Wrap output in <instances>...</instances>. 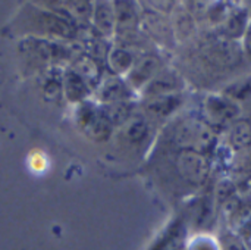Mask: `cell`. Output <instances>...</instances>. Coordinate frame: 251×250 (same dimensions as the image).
Listing matches in <instances>:
<instances>
[{"mask_svg": "<svg viewBox=\"0 0 251 250\" xmlns=\"http://www.w3.org/2000/svg\"><path fill=\"white\" fill-rule=\"evenodd\" d=\"M179 105V97L175 94L169 96H160V97H153L147 103V111L154 115V116H166L172 113Z\"/></svg>", "mask_w": 251, "mask_h": 250, "instance_id": "8fae6325", "label": "cell"}, {"mask_svg": "<svg viewBox=\"0 0 251 250\" xmlns=\"http://www.w3.org/2000/svg\"><path fill=\"white\" fill-rule=\"evenodd\" d=\"M181 174L191 183H201L209 172L206 159L196 150H185L178 159Z\"/></svg>", "mask_w": 251, "mask_h": 250, "instance_id": "7a4b0ae2", "label": "cell"}, {"mask_svg": "<svg viewBox=\"0 0 251 250\" xmlns=\"http://www.w3.org/2000/svg\"><path fill=\"white\" fill-rule=\"evenodd\" d=\"M71 69L75 71L87 83V85L90 88H97L103 80L101 65L99 63V60L94 56H91L88 53H81L74 60V65Z\"/></svg>", "mask_w": 251, "mask_h": 250, "instance_id": "3957f363", "label": "cell"}, {"mask_svg": "<svg viewBox=\"0 0 251 250\" xmlns=\"http://www.w3.org/2000/svg\"><path fill=\"white\" fill-rule=\"evenodd\" d=\"M243 40H244V49L251 57V24L249 25V28L246 29V32L243 35Z\"/></svg>", "mask_w": 251, "mask_h": 250, "instance_id": "d6986e66", "label": "cell"}, {"mask_svg": "<svg viewBox=\"0 0 251 250\" xmlns=\"http://www.w3.org/2000/svg\"><path fill=\"white\" fill-rule=\"evenodd\" d=\"M178 87V78L171 75V72H162L157 74L146 88V93L153 97H160V96H169L172 94L174 90Z\"/></svg>", "mask_w": 251, "mask_h": 250, "instance_id": "30bf717a", "label": "cell"}, {"mask_svg": "<svg viewBox=\"0 0 251 250\" xmlns=\"http://www.w3.org/2000/svg\"><path fill=\"white\" fill-rule=\"evenodd\" d=\"M206 111L213 121L219 124H226V122L234 121L238 116L240 108L234 100L228 97L212 96L206 102Z\"/></svg>", "mask_w": 251, "mask_h": 250, "instance_id": "5b68a950", "label": "cell"}, {"mask_svg": "<svg viewBox=\"0 0 251 250\" xmlns=\"http://www.w3.org/2000/svg\"><path fill=\"white\" fill-rule=\"evenodd\" d=\"M131 91L126 83L119 77H109L103 78L97 87V97L103 105L129 100Z\"/></svg>", "mask_w": 251, "mask_h": 250, "instance_id": "277c9868", "label": "cell"}, {"mask_svg": "<svg viewBox=\"0 0 251 250\" xmlns=\"http://www.w3.org/2000/svg\"><path fill=\"white\" fill-rule=\"evenodd\" d=\"M115 16H116V28L118 27H131L135 24V13L134 7L129 3H116L115 7Z\"/></svg>", "mask_w": 251, "mask_h": 250, "instance_id": "9a60e30c", "label": "cell"}, {"mask_svg": "<svg viewBox=\"0 0 251 250\" xmlns=\"http://www.w3.org/2000/svg\"><path fill=\"white\" fill-rule=\"evenodd\" d=\"M107 62L116 74H125L131 71L134 65V57L125 49H112L107 53Z\"/></svg>", "mask_w": 251, "mask_h": 250, "instance_id": "4fadbf2b", "label": "cell"}, {"mask_svg": "<svg viewBox=\"0 0 251 250\" xmlns=\"http://www.w3.org/2000/svg\"><path fill=\"white\" fill-rule=\"evenodd\" d=\"M232 143L240 147V146H246L251 141V125L246 121L237 122L232 128V136H231Z\"/></svg>", "mask_w": 251, "mask_h": 250, "instance_id": "e0dca14e", "label": "cell"}, {"mask_svg": "<svg viewBox=\"0 0 251 250\" xmlns=\"http://www.w3.org/2000/svg\"><path fill=\"white\" fill-rule=\"evenodd\" d=\"M219 250H247L244 239L232 231H228L221 236L219 240Z\"/></svg>", "mask_w": 251, "mask_h": 250, "instance_id": "ac0fdd59", "label": "cell"}, {"mask_svg": "<svg viewBox=\"0 0 251 250\" xmlns=\"http://www.w3.org/2000/svg\"><path fill=\"white\" fill-rule=\"evenodd\" d=\"M43 91L46 99L49 100H57V97H60V93L63 91V74L60 72V69H49L43 83Z\"/></svg>", "mask_w": 251, "mask_h": 250, "instance_id": "7c38bea8", "label": "cell"}, {"mask_svg": "<svg viewBox=\"0 0 251 250\" xmlns=\"http://www.w3.org/2000/svg\"><path fill=\"white\" fill-rule=\"evenodd\" d=\"M149 134V124L144 119H134L126 127V137L131 143H141Z\"/></svg>", "mask_w": 251, "mask_h": 250, "instance_id": "2e32d148", "label": "cell"}, {"mask_svg": "<svg viewBox=\"0 0 251 250\" xmlns=\"http://www.w3.org/2000/svg\"><path fill=\"white\" fill-rule=\"evenodd\" d=\"M100 109L103 115L106 116V119L110 122V125L116 127V125L128 124L131 113H132V103L131 100H122V102H115L109 105H101Z\"/></svg>", "mask_w": 251, "mask_h": 250, "instance_id": "9c48e42d", "label": "cell"}, {"mask_svg": "<svg viewBox=\"0 0 251 250\" xmlns=\"http://www.w3.org/2000/svg\"><path fill=\"white\" fill-rule=\"evenodd\" d=\"M76 121L81 125L82 131L88 137H91V139H94L97 141L107 140L110 133H112V130H113L110 122L103 115L101 109L94 106V105H91V103H88V102H82L81 103Z\"/></svg>", "mask_w": 251, "mask_h": 250, "instance_id": "6da1fadb", "label": "cell"}, {"mask_svg": "<svg viewBox=\"0 0 251 250\" xmlns=\"http://www.w3.org/2000/svg\"><path fill=\"white\" fill-rule=\"evenodd\" d=\"M93 22L103 35H112L116 28L115 7L107 1H99L93 6Z\"/></svg>", "mask_w": 251, "mask_h": 250, "instance_id": "ba28073f", "label": "cell"}, {"mask_svg": "<svg viewBox=\"0 0 251 250\" xmlns=\"http://www.w3.org/2000/svg\"><path fill=\"white\" fill-rule=\"evenodd\" d=\"M63 93L66 99L72 103H82L91 93V88L87 83L72 69H68L63 74Z\"/></svg>", "mask_w": 251, "mask_h": 250, "instance_id": "52a82bcc", "label": "cell"}, {"mask_svg": "<svg viewBox=\"0 0 251 250\" xmlns=\"http://www.w3.org/2000/svg\"><path fill=\"white\" fill-rule=\"evenodd\" d=\"M249 25L250 24L247 21V12L246 10H235L226 21V32L229 37L237 38V37L244 35Z\"/></svg>", "mask_w": 251, "mask_h": 250, "instance_id": "5bb4252c", "label": "cell"}, {"mask_svg": "<svg viewBox=\"0 0 251 250\" xmlns=\"http://www.w3.org/2000/svg\"><path fill=\"white\" fill-rule=\"evenodd\" d=\"M159 71V62L153 56H144L138 62H134L129 71V83L134 87H143L149 84Z\"/></svg>", "mask_w": 251, "mask_h": 250, "instance_id": "8992f818", "label": "cell"}]
</instances>
